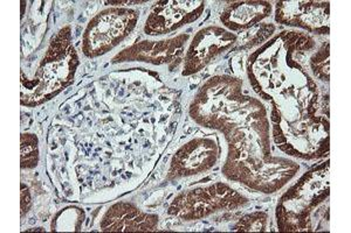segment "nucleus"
<instances>
[{
  "label": "nucleus",
  "mask_w": 351,
  "mask_h": 233,
  "mask_svg": "<svg viewBox=\"0 0 351 233\" xmlns=\"http://www.w3.org/2000/svg\"><path fill=\"white\" fill-rule=\"evenodd\" d=\"M195 123L223 133L228 156L223 175L263 194H274L299 173L291 159L271 153V122L259 99L245 95L243 81L215 76L195 96L189 110Z\"/></svg>",
  "instance_id": "f257e3e1"
},
{
  "label": "nucleus",
  "mask_w": 351,
  "mask_h": 233,
  "mask_svg": "<svg viewBox=\"0 0 351 233\" xmlns=\"http://www.w3.org/2000/svg\"><path fill=\"white\" fill-rule=\"evenodd\" d=\"M309 34L285 31L253 53L247 76L253 90L282 113L307 112L319 103V87L300 64L315 48Z\"/></svg>",
  "instance_id": "f03ea898"
},
{
  "label": "nucleus",
  "mask_w": 351,
  "mask_h": 233,
  "mask_svg": "<svg viewBox=\"0 0 351 233\" xmlns=\"http://www.w3.org/2000/svg\"><path fill=\"white\" fill-rule=\"evenodd\" d=\"M79 64L72 29L64 26L53 36L34 77L25 79L21 75V105L39 107L54 98L73 83Z\"/></svg>",
  "instance_id": "7ed1b4c3"
},
{
  "label": "nucleus",
  "mask_w": 351,
  "mask_h": 233,
  "mask_svg": "<svg viewBox=\"0 0 351 233\" xmlns=\"http://www.w3.org/2000/svg\"><path fill=\"white\" fill-rule=\"evenodd\" d=\"M329 160L304 173L279 200L276 217L281 232L315 231L319 209L329 198Z\"/></svg>",
  "instance_id": "20e7f679"
},
{
  "label": "nucleus",
  "mask_w": 351,
  "mask_h": 233,
  "mask_svg": "<svg viewBox=\"0 0 351 233\" xmlns=\"http://www.w3.org/2000/svg\"><path fill=\"white\" fill-rule=\"evenodd\" d=\"M248 198L228 183L217 182L205 187L184 190L169 206V215L184 221H199L221 211L239 209L248 204Z\"/></svg>",
  "instance_id": "39448f33"
},
{
  "label": "nucleus",
  "mask_w": 351,
  "mask_h": 233,
  "mask_svg": "<svg viewBox=\"0 0 351 233\" xmlns=\"http://www.w3.org/2000/svg\"><path fill=\"white\" fill-rule=\"evenodd\" d=\"M271 138L284 153L315 160L329 154V119L324 115L298 120L291 124L271 125Z\"/></svg>",
  "instance_id": "423d86ee"
},
{
  "label": "nucleus",
  "mask_w": 351,
  "mask_h": 233,
  "mask_svg": "<svg viewBox=\"0 0 351 233\" xmlns=\"http://www.w3.org/2000/svg\"><path fill=\"white\" fill-rule=\"evenodd\" d=\"M140 14L132 8H109L93 18L82 36V52L96 59L112 52L135 29Z\"/></svg>",
  "instance_id": "0eeeda50"
},
{
  "label": "nucleus",
  "mask_w": 351,
  "mask_h": 233,
  "mask_svg": "<svg viewBox=\"0 0 351 233\" xmlns=\"http://www.w3.org/2000/svg\"><path fill=\"white\" fill-rule=\"evenodd\" d=\"M206 3L203 0H169L152 6L144 25V33L162 36L195 23L203 16Z\"/></svg>",
  "instance_id": "6e6552de"
},
{
  "label": "nucleus",
  "mask_w": 351,
  "mask_h": 233,
  "mask_svg": "<svg viewBox=\"0 0 351 233\" xmlns=\"http://www.w3.org/2000/svg\"><path fill=\"white\" fill-rule=\"evenodd\" d=\"M238 36L221 26H208L196 33L184 56L182 75L191 76L202 72L218 56L223 55L236 44Z\"/></svg>",
  "instance_id": "1a4fd4ad"
},
{
  "label": "nucleus",
  "mask_w": 351,
  "mask_h": 233,
  "mask_svg": "<svg viewBox=\"0 0 351 233\" xmlns=\"http://www.w3.org/2000/svg\"><path fill=\"white\" fill-rule=\"evenodd\" d=\"M219 158L220 147L215 139H191L172 156L167 178L177 181L204 174L216 166Z\"/></svg>",
  "instance_id": "9d476101"
},
{
  "label": "nucleus",
  "mask_w": 351,
  "mask_h": 233,
  "mask_svg": "<svg viewBox=\"0 0 351 233\" xmlns=\"http://www.w3.org/2000/svg\"><path fill=\"white\" fill-rule=\"evenodd\" d=\"M189 39V34H180L169 39L143 40L116 54L112 64L143 62L154 66L178 64L185 56V46Z\"/></svg>",
  "instance_id": "9b49d317"
},
{
  "label": "nucleus",
  "mask_w": 351,
  "mask_h": 233,
  "mask_svg": "<svg viewBox=\"0 0 351 233\" xmlns=\"http://www.w3.org/2000/svg\"><path fill=\"white\" fill-rule=\"evenodd\" d=\"M330 4L328 1H280L276 3V21L288 27L328 36Z\"/></svg>",
  "instance_id": "f8f14e48"
},
{
  "label": "nucleus",
  "mask_w": 351,
  "mask_h": 233,
  "mask_svg": "<svg viewBox=\"0 0 351 233\" xmlns=\"http://www.w3.org/2000/svg\"><path fill=\"white\" fill-rule=\"evenodd\" d=\"M158 224L157 215L145 213L130 202H119L106 211L100 229L104 232H152Z\"/></svg>",
  "instance_id": "ddd939ff"
},
{
  "label": "nucleus",
  "mask_w": 351,
  "mask_h": 233,
  "mask_svg": "<svg viewBox=\"0 0 351 233\" xmlns=\"http://www.w3.org/2000/svg\"><path fill=\"white\" fill-rule=\"evenodd\" d=\"M273 5L269 1H237L223 10L220 21L230 32L246 31L271 16Z\"/></svg>",
  "instance_id": "4468645a"
},
{
  "label": "nucleus",
  "mask_w": 351,
  "mask_h": 233,
  "mask_svg": "<svg viewBox=\"0 0 351 233\" xmlns=\"http://www.w3.org/2000/svg\"><path fill=\"white\" fill-rule=\"evenodd\" d=\"M86 214L80 208L68 206L60 210L53 218L52 231H80Z\"/></svg>",
  "instance_id": "2eb2a0df"
},
{
  "label": "nucleus",
  "mask_w": 351,
  "mask_h": 233,
  "mask_svg": "<svg viewBox=\"0 0 351 233\" xmlns=\"http://www.w3.org/2000/svg\"><path fill=\"white\" fill-rule=\"evenodd\" d=\"M329 61H330V44L327 41L309 59V67H311L314 77L322 82H327V83L330 79V76H329V64L330 62Z\"/></svg>",
  "instance_id": "dca6fc26"
},
{
  "label": "nucleus",
  "mask_w": 351,
  "mask_h": 233,
  "mask_svg": "<svg viewBox=\"0 0 351 233\" xmlns=\"http://www.w3.org/2000/svg\"><path fill=\"white\" fill-rule=\"evenodd\" d=\"M21 169H33L39 162V140L36 135H21Z\"/></svg>",
  "instance_id": "f3484780"
},
{
  "label": "nucleus",
  "mask_w": 351,
  "mask_h": 233,
  "mask_svg": "<svg viewBox=\"0 0 351 233\" xmlns=\"http://www.w3.org/2000/svg\"><path fill=\"white\" fill-rule=\"evenodd\" d=\"M268 216L263 211L245 215L234 225V231L239 232H265L267 230Z\"/></svg>",
  "instance_id": "a211bd4d"
},
{
  "label": "nucleus",
  "mask_w": 351,
  "mask_h": 233,
  "mask_svg": "<svg viewBox=\"0 0 351 233\" xmlns=\"http://www.w3.org/2000/svg\"><path fill=\"white\" fill-rule=\"evenodd\" d=\"M31 206H32L31 193L27 186H25V183H21V217H24L25 214H27L31 210Z\"/></svg>",
  "instance_id": "6ab92c4d"
}]
</instances>
